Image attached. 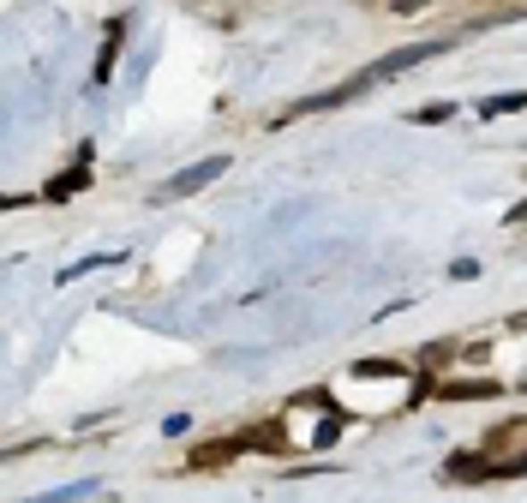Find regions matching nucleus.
<instances>
[{
    "label": "nucleus",
    "instance_id": "1",
    "mask_svg": "<svg viewBox=\"0 0 527 503\" xmlns=\"http://www.w3.org/2000/svg\"><path fill=\"white\" fill-rule=\"evenodd\" d=\"M444 54V42H414V48H396V54H384L378 66H365V79L378 84V79H396V72H407V66H420V61H438Z\"/></svg>",
    "mask_w": 527,
    "mask_h": 503
},
{
    "label": "nucleus",
    "instance_id": "2",
    "mask_svg": "<svg viewBox=\"0 0 527 503\" xmlns=\"http://www.w3.org/2000/svg\"><path fill=\"white\" fill-rule=\"evenodd\" d=\"M228 168V156H204V162H192L186 174H174V180H163V192L156 198H186V192H198V186H210L216 174Z\"/></svg>",
    "mask_w": 527,
    "mask_h": 503
},
{
    "label": "nucleus",
    "instance_id": "3",
    "mask_svg": "<svg viewBox=\"0 0 527 503\" xmlns=\"http://www.w3.org/2000/svg\"><path fill=\"white\" fill-rule=\"evenodd\" d=\"M431 390H438V402H491V396H498V383H431Z\"/></svg>",
    "mask_w": 527,
    "mask_h": 503
},
{
    "label": "nucleus",
    "instance_id": "4",
    "mask_svg": "<svg viewBox=\"0 0 527 503\" xmlns=\"http://www.w3.org/2000/svg\"><path fill=\"white\" fill-rule=\"evenodd\" d=\"M246 438H222V443H204V449H192V467H222L228 456H240Z\"/></svg>",
    "mask_w": 527,
    "mask_h": 503
},
{
    "label": "nucleus",
    "instance_id": "5",
    "mask_svg": "<svg viewBox=\"0 0 527 503\" xmlns=\"http://www.w3.org/2000/svg\"><path fill=\"white\" fill-rule=\"evenodd\" d=\"M84 186H90V168H72V174H61V180H48L42 186V198H72V192H84Z\"/></svg>",
    "mask_w": 527,
    "mask_h": 503
},
{
    "label": "nucleus",
    "instance_id": "6",
    "mask_svg": "<svg viewBox=\"0 0 527 503\" xmlns=\"http://www.w3.org/2000/svg\"><path fill=\"white\" fill-rule=\"evenodd\" d=\"M108 264H121V252H90V258H79L72 270H61V282H72V276H90V270H108Z\"/></svg>",
    "mask_w": 527,
    "mask_h": 503
},
{
    "label": "nucleus",
    "instance_id": "7",
    "mask_svg": "<svg viewBox=\"0 0 527 503\" xmlns=\"http://www.w3.org/2000/svg\"><path fill=\"white\" fill-rule=\"evenodd\" d=\"M515 443H522V420L498 425V432H491V438H486V449H509V456H515ZM486 449H480V456H486Z\"/></svg>",
    "mask_w": 527,
    "mask_h": 503
},
{
    "label": "nucleus",
    "instance_id": "8",
    "mask_svg": "<svg viewBox=\"0 0 527 503\" xmlns=\"http://www.w3.org/2000/svg\"><path fill=\"white\" fill-rule=\"evenodd\" d=\"M354 372H360V378H407V365H402V360H360Z\"/></svg>",
    "mask_w": 527,
    "mask_h": 503
},
{
    "label": "nucleus",
    "instance_id": "9",
    "mask_svg": "<svg viewBox=\"0 0 527 503\" xmlns=\"http://www.w3.org/2000/svg\"><path fill=\"white\" fill-rule=\"evenodd\" d=\"M480 114H522V90H509V96H491V102H480Z\"/></svg>",
    "mask_w": 527,
    "mask_h": 503
},
{
    "label": "nucleus",
    "instance_id": "10",
    "mask_svg": "<svg viewBox=\"0 0 527 503\" xmlns=\"http://www.w3.org/2000/svg\"><path fill=\"white\" fill-rule=\"evenodd\" d=\"M449 114H456V102H426L414 121H420V126H438V121H449Z\"/></svg>",
    "mask_w": 527,
    "mask_h": 503
},
{
    "label": "nucleus",
    "instance_id": "11",
    "mask_svg": "<svg viewBox=\"0 0 527 503\" xmlns=\"http://www.w3.org/2000/svg\"><path fill=\"white\" fill-rule=\"evenodd\" d=\"M19 204H24V198H0V210H19Z\"/></svg>",
    "mask_w": 527,
    "mask_h": 503
}]
</instances>
